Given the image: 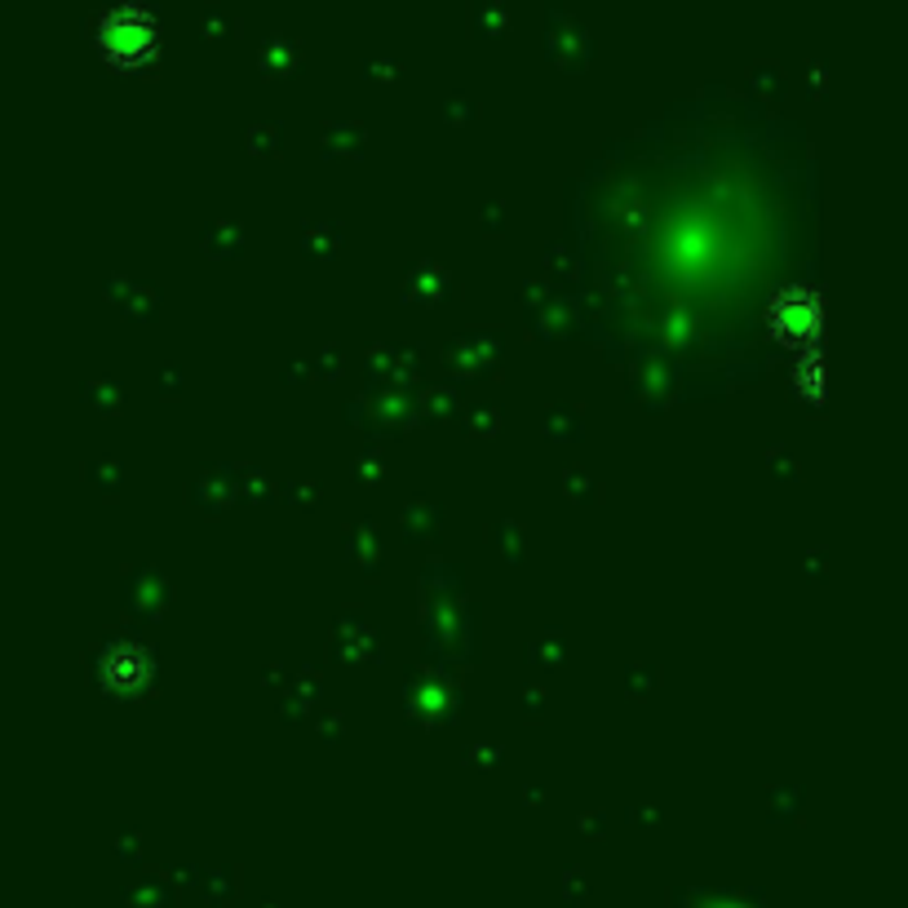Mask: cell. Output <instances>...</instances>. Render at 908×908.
Returning a JSON list of instances; mask_svg holds the SVG:
<instances>
[{
    "label": "cell",
    "mask_w": 908,
    "mask_h": 908,
    "mask_svg": "<svg viewBox=\"0 0 908 908\" xmlns=\"http://www.w3.org/2000/svg\"><path fill=\"white\" fill-rule=\"evenodd\" d=\"M156 10L143 0H124V5H107L98 14V49L115 68H143L156 58Z\"/></svg>",
    "instance_id": "obj_2"
},
{
    "label": "cell",
    "mask_w": 908,
    "mask_h": 908,
    "mask_svg": "<svg viewBox=\"0 0 908 908\" xmlns=\"http://www.w3.org/2000/svg\"><path fill=\"white\" fill-rule=\"evenodd\" d=\"M475 23H479V32H501L505 27V5H501V0H479Z\"/></svg>",
    "instance_id": "obj_3"
},
{
    "label": "cell",
    "mask_w": 908,
    "mask_h": 908,
    "mask_svg": "<svg viewBox=\"0 0 908 908\" xmlns=\"http://www.w3.org/2000/svg\"><path fill=\"white\" fill-rule=\"evenodd\" d=\"M753 111L683 107L670 134L647 143L608 177L625 191L599 213V275L625 297V319L652 323L661 346H727L732 323L753 315L771 284L785 218L771 191H785L775 143L745 134Z\"/></svg>",
    "instance_id": "obj_1"
}]
</instances>
